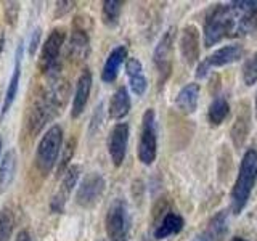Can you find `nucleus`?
Instances as JSON below:
<instances>
[{
    "instance_id": "nucleus-11",
    "label": "nucleus",
    "mask_w": 257,
    "mask_h": 241,
    "mask_svg": "<svg viewBox=\"0 0 257 241\" xmlns=\"http://www.w3.org/2000/svg\"><path fill=\"white\" fill-rule=\"evenodd\" d=\"M79 175H80V167L77 164L69 166L68 171L63 174L60 188L50 199V211L53 214H61L64 211V206H66V203H68V198L77 185Z\"/></svg>"
},
{
    "instance_id": "nucleus-14",
    "label": "nucleus",
    "mask_w": 257,
    "mask_h": 241,
    "mask_svg": "<svg viewBox=\"0 0 257 241\" xmlns=\"http://www.w3.org/2000/svg\"><path fill=\"white\" fill-rule=\"evenodd\" d=\"M23 55H24V45L23 40L16 47V53H15V66L13 72L10 77V82L7 85L5 96H4V104L2 109H0V119H4L7 116V112L10 111L13 106V103L16 100V95H18V88H20V79H21V61H23Z\"/></svg>"
},
{
    "instance_id": "nucleus-22",
    "label": "nucleus",
    "mask_w": 257,
    "mask_h": 241,
    "mask_svg": "<svg viewBox=\"0 0 257 241\" xmlns=\"http://www.w3.org/2000/svg\"><path fill=\"white\" fill-rule=\"evenodd\" d=\"M131 95H128L125 87H119L117 90L112 93L108 106V114L111 119L119 120L128 114L131 111Z\"/></svg>"
},
{
    "instance_id": "nucleus-18",
    "label": "nucleus",
    "mask_w": 257,
    "mask_h": 241,
    "mask_svg": "<svg viewBox=\"0 0 257 241\" xmlns=\"http://www.w3.org/2000/svg\"><path fill=\"white\" fill-rule=\"evenodd\" d=\"M127 58V48L125 45H117L116 48H112L111 53L108 55L106 61L103 64V69H101V80L106 84L114 82L117 74H119V69L120 66L124 64Z\"/></svg>"
},
{
    "instance_id": "nucleus-19",
    "label": "nucleus",
    "mask_w": 257,
    "mask_h": 241,
    "mask_svg": "<svg viewBox=\"0 0 257 241\" xmlns=\"http://www.w3.org/2000/svg\"><path fill=\"white\" fill-rule=\"evenodd\" d=\"M228 231V219H227V214L223 211L217 212L209 223L206 225V228L203 230V233L195 238L193 241H222L225 238Z\"/></svg>"
},
{
    "instance_id": "nucleus-36",
    "label": "nucleus",
    "mask_w": 257,
    "mask_h": 241,
    "mask_svg": "<svg viewBox=\"0 0 257 241\" xmlns=\"http://www.w3.org/2000/svg\"><path fill=\"white\" fill-rule=\"evenodd\" d=\"M2 150H4V139L0 137V156H2ZM0 161H2V159H0Z\"/></svg>"
},
{
    "instance_id": "nucleus-27",
    "label": "nucleus",
    "mask_w": 257,
    "mask_h": 241,
    "mask_svg": "<svg viewBox=\"0 0 257 241\" xmlns=\"http://www.w3.org/2000/svg\"><path fill=\"white\" fill-rule=\"evenodd\" d=\"M122 7H124V2H120V0H104L103 8H101L103 23L109 28H114L119 23L120 13H122Z\"/></svg>"
},
{
    "instance_id": "nucleus-9",
    "label": "nucleus",
    "mask_w": 257,
    "mask_h": 241,
    "mask_svg": "<svg viewBox=\"0 0 257 241\" xmlns=\"http://www.w3.org/2000/svg\"><path fill=\"white\" fill-rule=\"evenodd\" d=\"M104 190H106V180H104V177L98 172L88 174L79 185L76 193V203L80 207L92 209L100 203Z\"/></svg>"
},
{
    "instance_id": "nucleus-16",
    "label": "nucleus",
    "mask_w": 257,
    "mask_h": 241,
    "mask_svg": "<svg viewBox=\"0 0 257 241\" xmlns=\"http://www.w3.org/2000/svg\"><path fill=\"white\" fill-rule=\"evenodd\" d=\"M183 227H185L183 217L177 211H174V209L167 207L164 214H161L153 233H155L156 239H166L169 236L179 235V233L183 230Z\"/></svg>"
},
{
    "instance_id": "nucleus-23",
    "label": "nucleus",
    "mask_w": 257,
    "mask_h": 241,
    "mask_svg": "<svg viewBox=\"0 0 257 241\" xmlns=\"http://www.w3.org/2000/svg\"><path fill=\"white\" fill-rule=\"evenodd\" d=\"M16 167H18V156H16V151L10 150L7 151L2 156L0 161V195L4 191L8 190V187L12 185L16 175Z\"/></svg>"
},
{
    "instance_id": "nucleus-5",
    "label": "nucleus",
    "mask_w": 257,
    "mask_h": 241,
    "mask_svg": "<svg viewBox=\"0 0 257 241\" xmlns=\"http://www.w3.org/2000/svg\"><path fill=\"white\" fill-rule=\"evenodd\" d=\"M104 228L109 241H128L131 238L132 219L127 203L122 198H117L111 203L104 219Z\"/></svg>"
},
{
    "instance_id": "nucleus-25",
    "label": "nucleus",
    "mask_w": 257,
    "mask_h": 241,
    "mask_svg": "<svg viewBox=\"0 0 257 241\" xmlns=\"http://www.w3.org/2000/svg\"><path fill=\"white\" fill-rule=\"evenodd\" d=\"M230 114V103L225 96H215L207 109V120L212 126H220Z\"/></svg>"
},
{
    "instance_id": "nucleus-10",
    "label": "nucleus",
    "mask_w": 257,
    "mask_h": 241,
    "mask_svg": "<svg viewBox=\"0 0 257 241\" xmlns=\"http://www.w3.org/2000/svg\"><path fill=\"white\" fill-rule=\"evenodd\" d=\"M241 56H243V47L238 44H231V45H225L219 50H215L214 53H211L204 61H201L198 64V68L195 71V76L198 79H204L209 71L212 68H222L227 66L230 63L238 61Z\"/></svg>"
},
{
    "instance_id": "nucleus-31",
    "label": "nucleus",
    "mask_w": 257,
    "mask_h": 241,
    "mask_svg": "<svg viewBox=\"0 0 257 241\" xmlns=\"http://www.w3.org/2000/svg\"><path fill=\"white\" fill-rule=\"evenodd\" d=\"M40 37H42V29L36 28L32 31L31 34V40H29V47H28V53L29 56H34L39 50V45H40Z\"/></svg>"
},
{
    "instance_id": "nucleus-7",
    "label": "nucleus",
    "mask_w": 257,
    "mask_h": 241,
    "mask_svg": "<svg viewBox=\"0 0 257 241\" xmlns=\"http://www.w3.org/2000/svg\"><path fill=\"white\" fill-rule=\"evenodd\" d=\"M139 159L145 166H151L158 156V129L155 109L148 108L142 119V131L139 139Z\"/></svg>"
},
{
    "instance_id": "nucleus-13",
    "label": "nucleus",
    "mask_w": 257,
    "mask_h": 241,
    "mask_svg": "<svg viewBox=\"0 0 257 241\" xmlns=\"http://www.w3.org/2000/svg\"><path fill=\"white\" fill-rule=\"evenodd\" d=\"M88 53H90V36H88L87 29L80 24L79 18H76L69 37L68 56L74 63H79L84 61L88 56Z\"/></svg>"
},
{
    "instance_id": "nucleus-2",
    "label": "nucleus",
    "mask_w": 257,
    "mask_h": 241,
    "mask_svg": "<svg viewBox=\"0 0 257 241\" xmlns=\"http://www.w3.org/2000/svg\"><path fill=\"white\" fill-rule=\"evenodd\" d=\"M69 85L58 74L50 76V82L42 87L32 98L26 116V129L31 137H37L42 129L60 114L66 104Z\"/></svg>"
},
{
    "instance_id": "nucleus-4",
    "label": "nucleus",
    "mask_w": 257,
    "mask_h": 241,
    "mask_svg": "<svg viewBox=\"0 0 257 241\" xmlns=\"http://www.w3.org/2000/svg\"><path fill=\"white\" fill-rule=\"evenodd\" d=\"M63 129L58 124L52 126L40 139L34 155V164L42 175H48L58 164L63 148Z\"/></svg>"
},
{
    "instance_id": "nucleus-37",
    "label": "nucleus",
    "mask_w": 257,
    "mask_h": 241,
    "mask_svg": "<svg viewBox=\"0 0 257 241\" xmlns=\"http://www.w3.org/2000/svg\"><path fill=\"white\" fill-rule=\"evenodd\" d=\"M231 241H247V239H244L243 236H235V238H233Z\"/></svg>"
},
{
    "instance_id": "nucleus-21",
    "label": "nucleus",
    "mask_w": 257,
    "mask_h": 241,
    "mask_svg": "<svg viewBox=\"0 0 257 241\" xmlns=\"http://www.w3.org/2000/svg\"><path fill=\"white\" fill-rule=\"evenodd\" d=\"M125 71L128 76V85L137 96H142L148 88V80L142 74V63L137 58H128L125 61Z\"/></svg>"
},
{
    "instance_id": "nucleus-30",
    "label": "nucleus",
    "mask_w": 257,
    "mask_h": 241,
    "mask_svg": "<svg viewBox=\"0 0 257 241\" xmlns=\"http://www.w3.org/2000/svg\"><path fill=\"white\" fill-rule=\"evenodd\" d=\"M74 148H76V140H74V139H71V140L66 143V147H64V151H63V155H61V159L58 161V167H56V172H58V175H63L64 172L68 171L69 161H71L72 155H74Z\"/></svg>"
},
{
    "instance_id": "nucleus-24",
    "label": "nucleus",
    "mask_w": 257,
    "mask_h": 241,
    "mask_svg": "<svg viewBox=\"0 0 257 241\" xmlns=\"http://www.w3.org/2000/svg\"><path fill=\"white\" fill-rule=\"evenodd\" d=\"M247 132H249V108L247 104L243 103L241 104V111L238 112V116L235 119V124L231 127V139L236 148L243 147Z\"/></svg>"
},
{
    "instance_id": "nucleus-29",
    "label": "nucleus",
    "mask_w": 257,
    "mask_h": 241,
    "mask_svg": "<svg viewBox=\"0 0 257 241\" xmlns=\"http://www.w3.org/2000/svg\"><path fill=\"white\" fill-rule=\"evenodd\" d=\"M4 5V16L7 23L10 26H16L18 24V18H20V2H13V0H7V2H2Z\"/></svg>"
},
{
    "instance_id": "nucleus-35",
    "label": "nucleus",
    "mask_w": 257,
    "mask_h": 241,
    "mask_svg": "<svg viewBox=\"0 0 257 241\" xmlns=\"http://www.w3.org/2000/svg\"><path fill=\"white\" fill-rule=\"evenodd\" d=\"M254 111H255V119H257V90H255V100H254Z\"/></svg>"
},
{
    "instance_id": "nucleus-1",
    "label": "nucleus",
    "mask_w": 257,
    "mask_h": 241,
    "mask_svg": "<svg viewBox=\"0 0 257 241\" xmlns=\"http://www.w3.org/2000/svg\"><path fill=\"white\" fill-rule=\"evenodd\" d=\"M257 31V2L215 5L204 21V45L212 47L227 37H243Z\"/></svg>"
},
{
    "instance_id": "nucleus-32",
    "label": "nucleus",
    "mask_w": 257,
    "mask_h": 241,
    "mask_svg": "<svg viewBox=\"0 0 257 241\" xmlns=\"http://www.w3.org/2000/svg\"><path fill=\"white\" fill-rule=\"evenodd\" d=\"M101 106L103 104H98L96 106V109H95V112H93V116H92V123H90V129H88V132H95L96 129L100 127V124H101Z\"/></svg>"
},
{
    "instance_id": "nucleus-12",
    "label": "nucleus",
    "mask_w": 257,
    "mask_h": 241,
    "mask_svg": "<svg viewBox=\"0 0 257 241\" xmlns=\"http://www.w3.org/2000/svg\"><path fill=\"white\" fill-rule=\"evenodd\" d=\"M128 124L127 123H117L111 129L108 137V151L112 164L119 167L124 163L125 153H127V143H128Z\"/></svg>"
},
{
    "instance_id": "nucleus-17",
    "label": "nucleus",
    "mask_w": 257,
    "mask_h": 241,
    "mask_svg": "<svg viewBox=\"0 0 257 241\" xmlns=\"http://www.w3.org/2000/svg\"><path fill=\"white\" fill-rule=\"evenodd\" d=\"M180 53L187 64L193 66L199 56V32L196 26H185L180 37Z\"/></svg>"
},
{
    "instance_id": "nucleus-15",
    "label": "nucleus",
    "mask_w": 257,
    "mask_h": 241,
    "mask_svg": "<svg viewBox=\"0 0 257 241\" xmlns=\"http://www.w3.org/2000/svg\"><path fill=\"white\" fill-rule=\"evenodd\" d=\"M92 84H93V80H92L90 69H84L80 72V76L77 77L74 96H72V106H71L72 119H77L84 112L88 103V96H90V92H92Z\"/></svg>"
},
{
    "instance_id": "nucleus-6",
    "label": "nucleus",
    "mask_w": 257,
    "mask_h": 241,
    "mask_svg": "<svg viewBox=\"0 0 257 241\" xmlns=\"http://www.w3.org/2000/svg\"><path fill=\"white\" fill-rule=\"evenodd\" d=\"M66 40V29L55 28L45 39L39 56V69L45 76H56L60 71V56Z\"/></svg>"
},
{
    "instance_id": "nucleus-3",
    "label": "nucleus",
    "mask_w": 257,
    "mask_h": 241,
    "mask_svg": "<svg viewBox=\"0 0 257 241\" xmlns=\"http://www.w3.org/2000/svg\"><path fill=\"white\" fill-rule=\"evenodd\" d=\"M257 180V150L249 148L238 169L236 182L230 191V207L235 215H239L246 207L249 198H251L252 188Z\"/></svg>"
},
{
    "instance_id": "nucleus-28",
    "label": "nucleus",
    "mask_w": 257,
    "mask_h": 241,
    "mask_svg": "<svg viewBox=\"0 0 257 241\" xmlns=\"http://www.w3.org/2000/svg\"><path fill=\"white\" fill-rule=\"evenodd\" d=\"M241 76H243V82L247 87L257 84V52L244 61L243 69H241Z\"/></svg>"
},
{
    "instance_id": "nucleus-26",
    "label": "nucleus",
    "mask_w": 257,
    "mask_h": 241,
    "mask_svg": "<svg viewBox=\"0 0 257 241\" xmlns=\"http://www.w3.org/2000/svg\"><path fill=\"white\" fill-rule=\"evenodd\" d=\"M15 227H16L15 209L5 204L0 209V241H12Z\"/></svg>"
},
{
    "instance_id": "nucleus-20",
    "label": "nucleus",
    "mask_w": 257,
    "mask_h": 241,
    "mask_svg": "<svg viewBox=\"0 0 257 241\" xmlns=\"http://www.w3.org/2000/svg\"><path fill=\"white\" fill-rule=\"evenodd\" d=\"M199 84L190 82L175 96V106L179 108L183 114H193L198 109V100H199Z\"/></svg>"
},
{
    "instance_id": "nucleus-33",
    "label": "nucleus",
    "mask_w": 257,
    "mask_h": 241,
    "mask_svg": "<svg viewBox=\"0 0 257 241\" xmlns=\"http://www.w3.org/2000/svg\"><path fill=\"white\" fill-rule=\"evenodd\" d=\"M76 4L74 2H56V13L55 16L56 18H60V16L66 15L69 10H72V7H74Z\"/></svg>"
},
{
    "instance_id": "nucleus-34",
    "label": "nucleus",
    "mask_w": 257,
    "mask_h": 241,
    "mask_svg": "<svg viewBox=\"0 0 257 241\" xmlns=\"http://www.w3.org/2000/svg\"><path fill=\"white\" fill-rule=\"evenodd\" d=\"M15 241H32V236H31V233H29V230H26V228H23L18 235H16V238H15Z\"/></svg>"
},
{
    "instance_id": "nucleus-8",
    "label": "nucleus",
    "mask_w": 257,
    "mask_h": 241,
    "mask_svg": "<svg viewBox=\"0 0 257 241\" xmlns=\"http://www.w3.org/2000/svg\"><path fill=\"white\" fill-rule=\"evenodd\" d=\"M174 42H175V28H171L164 32L158 42L155 53H153V63L158 71V82L163 87L166 80L171 77L172 72V55H174Z\"/></svg>"
}]
</instances>
